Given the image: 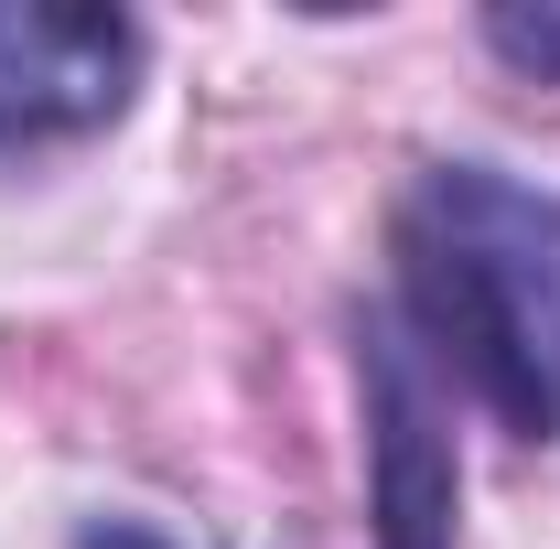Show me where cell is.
Returning <instances> with one entry per match:
<instances>
[{"instance_id":"6da1fadb","label":"cell","mask_w":560,"mask_h":549,"mask_svg":"<svg viewBox=\"0 0 560 549\" xmlns=\"http://www.w3.org/2000/svg\"><path fill=\"white\" fill-rule=\"evenodd\" d=\"M399 335L431 355L453 399L506 431V442H560V195L442 151L420 162L388 206V291Z\"/></svg>"},{"instance_id":"7a4b0ae2","label":"cell","mask_w":560,"mask_h":549,"mask_svg":"<svg viewBox=\"0 0 560 549\" xmlns=\"http://www.w3.org/2000/svg\"><path fill=\"white\" fill-rule=\"evenodd\" d=\"M355 420H366V549H464V442L453 388L399 335L388 302H355Z\"/></svg>"},{"instance_id":"3957f363","label":"cell","mask_w":560,"mask_h":549,"mask_svg":"<svg viewBox=\"0 0 560 549\" xmlns=\"http://www.w3.org/2000/svg\"><path fill=\"white\" fill-rule=\"evenodd\" d=\"M151 33L119 0H0V162H44L66 140L130 119Z\"/></svg>"},{"instance_id":"277c9868","label":"cell","mask_w":560,"mask_h":549,"mask_svg":"<svg viewBox=\"0 0 560 549\" xmlns=\"http://www.w3.org/2000/svg\"><path fill=\"white\" fill-rule=\"evenodd\" d=\"M486 55L517 66L528 86H560V0H495L486 11Z\"/></svg>"},{"instance_id":"5b68a950","label":"cell","mask_w":560,"mask_h":549,"mask_svg":"<svg viewBox=\"0 0 560 549\" xmlns=\"http://www.w3.org/2000/svg\"><path fill=\"white\" fill-rule=\"evenodd\" d=\"M75 549H173V539H162L151 517H86V528H75Z\"/></svg>"}]
</instances>
